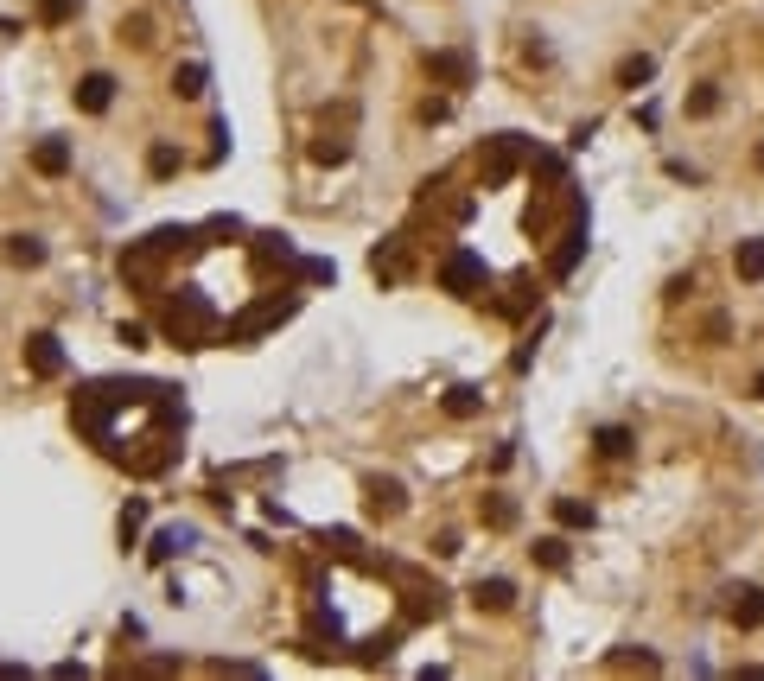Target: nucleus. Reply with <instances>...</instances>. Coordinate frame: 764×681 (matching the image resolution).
<instances>
[{"label": "nucleus", "mask_w": 764, "mask_h": 681, "mask_svg": "<svg viewBox=\"0 0 764 681\" xmlns=\"http://www.w3.org/2000/svg\"><path fill=\"white\" fill-rule=\"evenodd\" d=\"M593 446H599V459H624V452H631L637 440H631V427H618V421H612V427H599V433H593Z\"/></svg>", "instance_id": "nucleus-20"}, {"label": "nucleus", "mask_w": 764, "mask_h": 681, "mask_svg": "<svg viewBox=\"0 0 764 681\" xmlns=\"http://www.w3.org/2000/svg\"><path fill=\"white\" fill-rule=\"evenodd\" d=\"M650 77H656V58H644V51H631V58L618 64V90H644Z\"/></svg>", "instance_id": "nucleus-17"}, {"label": "nucleus", "mask_w": 764, "mask_h": 681, "mask_svg": "<svg viewBox=\"0 0 764 681\" xmlns=\"http://www.w3.org/2000/svg\"><path fill=\"white\" fill-rule=\"evenodd\" d=\"M523 160V134H491V147H484V185H503Z\"/></svg>", "instance_id": "nucleus-6"}, {"label": "nucleus", "mask_w": 764, "mask_h": 681, "mask_svg": "<svg viewBox=\"0 0 764 681\" xmlns=\"http://www.w3.org/2000/svg\"><path fill=\"white\" fill-rule=\"evenodd\" d=\"M478 516H484V529H497V535H503V529H516V503H510V497H497V491L478 503Z\"/></svg>", "instance_id": "nucleus-18"}, {"label": "nucleus", "mask_w": 764, "mask_h": 681, "mask_svg": "<svg viewBox=\"0 0 764 681\" xmlns=\"http://www.w3.org/2000/svg\"><path fill=\"white\" fill-rule=\"evenodd\" d=\"M71 421L102 459L128 465L134 478H160L179 459L185 408H179V389H166V382L102 376V382H83L71 395Z\"/></svg>", "instance_id": "nucleus-1"}, {"label": "nucleus", "mask_w": 764, "mask_h": 681, "mask_svg": "<svg viewBox=\"0 0 764 681\" xmlns=\"http://www.w3.org/2000/svg\"><path fill=\"white\" fill-rule=\"evenodd\" d=\"M554 522H561V529H593V503H580V497H554Z\"/></svg>", "instance_id": "nucleus-16"}, {"label": "nucleus", "mask_w": 764, "mask_h": 681, "mask_svg": "<svg viewBox=\"0 0 764 681\" xmlns=\"http://www.w3.org/2000/svg\"><path fill=\"white\" fill-rule=\"evenodd\" d=\"M529 554H535V567H567V541L561 535H542Z\"/></svg>", "instance_id": "nucleus-28"}, {"label": "nucleus", "mask_w": 764, "mask_h": 681, "mask_svg": "<svg viewBox=\"0 0 764 681\" xmlns=\"http://www.w3.org/2000/svg\"><path fill=\"white\" fill-rule=\"evenodd\" d=\"M71 96H77V109H83V115H102V109L115 102V77H109V71H90Z\"/></svg>", "instance_id": "nucleus-11"}, {"label": "nucleus", "mask_w": 764, "mask_h": 681, "mask_svg": "<svg viewBox=\"0 0 764 681\" xmlns=\"http://www.w3.org/2000/svg\"><path fill=\"white\" fill-rule=\"evenodd\" d=\"M580 255H586V217L573 211V223H567V236H561V249H554V261H548V274H554V281H567V274L580 268Z\"/></svg>", "instance_id": "nucleus-8"}, {"label": "nucleus", "mask_w": 764, "mask_h": 681, "mask_svg": "<svg viewBox=\"0 0 764 681\" xmlns=\"http://www.w3.org/2000/svg\"><path fill=\"white\" fill-rule=\"evenodd\" d=\"M726 331H733V325H726V312H707V319H701V338L707 344H726Z\"/></svg>", "instance_id": "nucleus-33"}, {"label": "nucleus", "mask_w": 764, "mask_h": 681, "mask_svg": "<svg viewBox=\"0 0 764 681\" xmlns=\"http://www.w3.org/2000/svg\"><path fill=\"white\" fill-rule=\"evenodd\" d=\"M32 172L64 179V172H71V141H58V134H51V141H39V147H32Z\"/></svg>", "instance_id": "nucleus-13"}, {"label": "nucleus", "mask_w": 764, "mask_h": 681, "mask_svg": "<svg viewBox=\"0 0 764 681\" xmlns=\"http://www.w3.org/2000/svg\"><path fill=\"white\" fill-rule=\"evenodd\" d=\"M293 312H300V300H262V306H249L242 312V319H230L223 331H230L236 344H249V338H262L268 325H281V319H293Z\"/></svg>", "instance_id": "nucleus-5"}, {"label": "nucleus", "mask_w": 764, "mask_h": 681, "mask_svg": "<svg viewBox=\"0 0 764 681\" xmlns=\"http://www.w3.org/2000/svg\"><path fill=\"white\" fill-rule=\"evenodd\" d=\"M179 541H191V529H160V535L147 541V561H153V567H166L172 554H179Z\"/></svg>", "instance_id": "nucleus-24"}, {"label": "nucleus", "mask_w": 764, "mask_h": 681, "mask_svg": "<svg viewBox=\"0 0 764 681\" xmlns=\"http://www.w3.org/2000/svg\"><path fill=\"white\" fill-rule=\"evenodd\" d=\"M720 109V83H701V90L688 96V115H714Z\"/></svg>", "instance_id": "nucleus-30"}, {"label": "nucleus", "mask_w": 764, "mask_h": 681, "mask_svg": "<svg viewBox=\"0 0 764 681\" xmlns=\"http://www.w3.org/2000/svg\"><path fill=\"white\" fill-rule=\"evenodd\" d=\"M147 32H153V20H147V13H128V20H121V39H128V45H153Z\"/></svg>", "instance_id": "nucleus-31"}, {"label": "nucleus", "mask_w": 764, "mask_h": 681, "mask_svg": "<svg viewBox=\"0 0 764 681\" xmlns=\"http://www.w3.org/2000/svg\"><path fill=\"white\" fill-rule=\"evenodd\" d=\"M370 516H402L408 510V491H402V478H370Z\"/></svg>", "instance_id": "nucleus-12"}, {"label": "nucleus", "mask_w": 764, "mask_h": 681, "mask_svg": "<svg viewBox=\"0 0 764 681\" xmlns=\"http://www.w3.org/2000/svg\"><path fill=\"white\" fill-rule=\"evenodd\" d=\"M478 408H484V395L472 389V382H459V389H446V414H453V421H472Z\"/></svg>", "instance_id": "nucleus-22"}, {"label": "nucleus", "mask_w": 764, "mask_h": 681, "mask_svg": "<svg viewBox=\"0 0 764 681\" xmlns=\"http://www.w3.org/2000/svg\"><path fill=\"white\" fill-rule=\"evenodd\" d=\"M446 115H453V102H446V96H427L421 102V121H446Z\"/></svg>", "instance_id": "nucleus-35"}, {"label": "nucleus", "mask_w": 764, "mask_h": 681, "mask_svg": "<svg viewBox=\"0 0 764 681\" xmlns=\"http://www.w3.org/2000/svg\"><path fill=\"white\" fill-rule=\"evenodd\" d=\"M427 71L446 83V90H472V58L465 51H433L427 58Z\"/></svg>", "instance_id": "nucleus-10"}, {"label": "nucleus", "mask_w": 764, "mask_h": 681, "mask_svg": "<svg viewBox=\"0 0 764 681\" xmlns=\"http://www.w3.org/2000/svg\"><path fill=\"white\" fill-rule=\"evenodd\" d=\"M752 160H758V172H764V147H758V153H752Z\"/></svg>", "instance_id": "nucleus-37"}, {"label": "nucleus", "mask_w": 764, "mask_h": 681, "mask_svg": "<svg viewBox=\"0 0 764 681\" xmlns=\"http://www.w3.org/2000/svg\"><path fill=\"white\" fill-rule=\"evenodd\" d=\"M83 13V0H39V26H71Z\"/></svg>", "instance_id": "nucleus-26"}, {"label": "nucleus", "mask_w": 764, "mask_h": 681, "mask_svg": "<svg viewBox=\"0 0 764 681\" xmlns=\"http://www.w3.org/2000/svg\"><path fill=\"white\" fill-rule=\"evenodd\" d=\"M160 325H166V338L179 344V351H204V344H217V338H223L217 306L204 300V293H191V287L166 306V319H160Z\"/></svg>", "instance_id": "nucleus-2"}, {"label": "nucleus", "mask_w": 764, "mask_h": 681, "mask_svg": "<svg viewBox=\"0 0 764 681\" xmlns=\"http://www.w3.org/2000/svg\"><path fill=\"white\" fill-rule=\"evenodd\" d=\"M752 395H758V401H764V370H758V376H752Z\"/></svg>", "instance_id": "nucleus-36"}, {"label": "nucleus", "mask_w": 764, "mask_h": 681, "mask_svg": "<svg viewBox=\"0 0 764 681\" xmlns=\"http://www.w3.org/2000/svg\"><path fill=\"white\" fill-rule=\"evenodd\" d=\"M440 287L459 293V300H472V293L484 287V255L478 249H453V255L440 261Z\"/></svg>", "instance_id": "nucleus-4"}, {"label": "nucleus", "mask_w": 764, "mask_h": 681, "mask_svg": "<svg viewBox=\"0 0 764 681\" xmlns=\"http://www.w3.org/2000/svg\"><path fill=\"white\" fill-rule=\"evenodd\" d=\"M733 274H739V281H764V242H739V249H733Z\"/></svg>", "instance_id": "nucleus-21"}, {"label": "nucleus", "mask_w": 764, "mask_h": 681, "mask_svg": "<svg viewBox=\"0 0 764 681\" xmlns=\"http://www.w3.org/2000/svg\"><path fill=\"white\" fill-rule=\"evenodd\" d=\"M179 166H185V153L172 147V141H153V147H147V172H153V179H172Z\"/></svg>", "instance_id": "nucleus-19"}, {"label": "nucleus", "mask_w": 764, "mask_h": 681, "mask_svg": "<svg viewBox=\"0 0 764 681\" xmlns=\"http://www.w3.org/2000/svg\"><path fill=\"white\" fill-rule=\"evenodd\" d=\"M141 522H147V497H128V510H121V548L141 541Z\"/></svg>", "instance_id": "nucleus-25"}, {"label": "nucleus", "mask_w": 764, "mask_h": 681, "mask_svg": "<svg viewBox=\"0 0 764 681\" xmlns=\"http://www.w3.org/2000/svg\"><path fill=\"white\" fill-rule=\"evenodd\" d=\"M160 261H166V249L160 242H128V249H121V281H128L134 293H153L160 287Z\"/></svg>", "instance_id": "nucleus-3"}, {"label": "nucleus", "mask_w": 764, "mask_h": 681, "mask_svg": "<svg viewBox=\"0 0 764 681\" xmlns=\"http://www.w3.org/2000/svg\"><path fill=\"white\" fill-rule=\"evenodd\" d=\"M612 662H618V669H644V675H656V669H663V656H656V650H618Z\"/></svg>", "instance_id": "nucleus-29"}, {"label": "nucleus", "mask_w": 764, "mask_h": 681, "mask_svg": "<svg viewBox=\"0 0 764 681\" xmlns=\"http://www.w3.org/2000/svg\"><path fill=\"white\" fill-rule=\"evenodd\" d=\"M472 605H478V611H510V605H516V586H510V580H478V586H472Z\"/></svg>", "instance_id": "nucleus-15"}, {"label": "nucleus", "mask_w": 764, "mask_h": 681, "mask_svg": "<svg viewBox=\"0 0 764 681\" xmlns=\"http://www.w3.org/2000/svg\"><path fill=\"white\" fill-rule=\"evenodd\" d=\"M204 90H211V71H204V64H179V71H172V96L179 102H198Z\"/></svg>", "instance_id": "nucleus-14"}, {"label": "nucleus", "mask_w": 764, "mask_h": 681, "mask_svg": "<svg viewBox=\"0 0 764 681\" xmlns=\"http://www.w3.org/2000/svg\"><path fill=\"white\" fill-rule=\"evenodd\" d=\"M726 618H733L739 631H758L764 624V592L758 586H726Z\"/></svg>", "instance_id": "nucleus-9"}, {"label": "nucleus", "mask_w": 764, "mask_h": 681, "mask_svg": "<svg viewBox=\"0 0 764 681\" xmlns=\"http://www.w3.org/2000/svg\"><path fill=\"white\" fill-rule=\"evenodd\" d=\"M300 281L325 287V281H338V268H332V261H300Z\"/></svg>", "instance_id": "nucleus-32"}, {"label": "nucleus", "mask_w": 764, "mask_h": 681, "mask_svg": "<svg viewBox=\"0 0 764 681\" xmlns=\"http://www.w3.org/2000/svg\"><path fill=\"white\" fill-rule=\"evenodd\" d=\"M26 370L32 376H64V344L58 338H51V331H32V338H26Z\"/></svg>", "instance_id": "nucleus-7"}, {"label": "nucleus", "mask_w": 764, "mask_h": 681, "mask_svg": "<svg viewBox=\"0 0 764 681\" xmlns=\"http://www.w3.org/2000/svg\"><path fill=\"white\" fill-rule=\"evenodd\" d=\"M312 160H319V166H344V160H351V141H344V134H325V141H312Z\"/></svg>", "instance_id": "nucleus-27"}, {"label": "nucleus", "mask_w": 764, "mask_h": 681, "mask_svg": "<svg viewBox=\"0 0 764 681\" xmlns=\"http://www.w3.org/2000/svg\"><path fill=\"white\" fill-rule=\"evenodd\" d=\"M7 261H13V268H39V261H45V242H39V236H7Z\"/></svg>", "instance_id": "nucleus-23"}, {"label": "nucleus", "mask_w": 764, "mask_h": 681, "mask_svg": "<svg viewBox=\"0 0 764 681\" xmlns=\"http://www.w3.org/2000/svg\"><path fill=\"white\" fill-rule=\"evenodd\" d=\"M115 338L128 344V351H147V325H128V319H121V331H115Z\"/></svg>", "instance_id": "nucleus-34"}]
</instances>
